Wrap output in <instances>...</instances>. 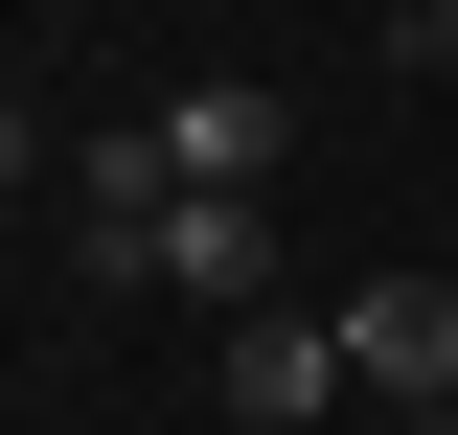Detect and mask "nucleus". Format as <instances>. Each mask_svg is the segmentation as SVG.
I'll return each mask as SVG.
<instances>
[{"label":"nucleus","instance_id":"obj_1","mask_svg":"<svg viewBox=\"0 0 458 435\" xmlns=\"http://www.w3.org/2000/svg\"><path fill=\"white\" fill-rule=\"evenodd\" d=\"M161 207H183L161 115H92V138H69V275H114V298H138V275H161Z\"/></svg>","mask_w":458,"mask_h":435},{"label":"nucleus","instance_id":"obj_2","mask_svg":"<svg viewBox=\"0 0 458 435\" xmlns=\"http://www.w3.org/2000/svg\"><path fill=\"white\" fill-rule=\"evenodd\" d=\"M207 389H229V435H321L344 413V298H252L207 344Z\"/></svg>","mask_w":458,"mask_h":435},{"label":"nucleus","instance_id":"obj_3","mask_svg":"<svg viewBox=\"0 0 458 435\" xmlns=\"http://www.w3.org/2000/svg\"><path fill=\"white\" fill-rule=\"evenodd\" d=\"M344 389L436 435L458 413V275H367V298H344Z\"/></svg>","mask_w":458,"mask_h":435},{"label":"nucleus","instance_id":"obj_4","mask_svg":"<svg viewBox=\"0 0 458 435\" xmlns=\"http://www.w3.org/2000/svg\"><path fill=\"white\" fill-rule=\"evenodd\" d=\"M138 298H229V321H252V298H276V183H183Z\"/></svg>","mask_w":458,"mask_h":435},{"label":"nucleus","instance_id":"obj_5","mask_svg":"<svg viewBox=\"0 0 458 435\" xmlns=\"http://www.w3.org/2000/svg\"><path fill=\"white\" fill-rule=\"evenodd\" d=\"M161 161H183V183H276V161H298V92L207 69V92H161Z\"/></svg>","mask_w":458,"mask_h":435},{"label":"nucleus","instance_id":"obj_6","mask_svg":"<svg viewBox=\"0 0 458 435\" xmlns=\"http://www.w3.org/2000/svg\"><path fill=\"white\" fill-rule=\"evenodd\" d=\"M23 183H69V138H47V115H0V207H23Z\"/></svg>","mask_w":458,"mask_h":435},{"label":"nucleus","instance_id":"obj_7","mask_svg":"<svg viewBox=\"0 0 458 435\" xmlns=\"http://www.w3.org/2000/svg\"><path fill=\"white\" fill-rule=\"evenodd\" d=\"M412 69H458V0H412Z\"/></svg>","mask_w":458,"mask_h":435},{"label":"nucleus","instance_id":"obj_8","mask_svg":"<svg viewBox=\"0 0 458 435\" xmlns=\"http://www.w3.org/2000/svg\"><path fill=\"white\" fill-rule=\"evenodd\" d=\"M436 435H458V413H436Z\"/></svg>","mask_w":458,"mask_h":435}]
</instances>
